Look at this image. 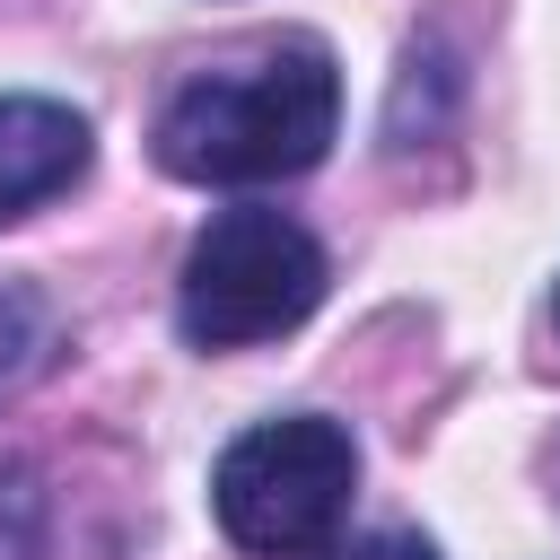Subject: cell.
<instances>
[{"instance_id":"7","label":"cell","mask_w":560,"mask_h":560,"mask_svg":"<svg viewBox=\"0 0 560 560\" xmlns=\"http://www.w3.org/2000/svg\"><path fill=\"white\" fill-rule=\"evenodd\" d=\"M551 306H560V298H551Z\"/></svg>"},{"instance_id":"3","label":"cell","mask_w":560,"mask_h":560,"mask_svg":"<svg viewBox=\"0 0 560 560\" xmlns=\"http://www.w3.org/2000/svg\"><path fill=\"white\" fill-rule=\"evenodd\" d=\"M324 245L289 219V210H219L175 280V324L192 350H245V341H280L324 306Z\"/></svg>"},{"instance_id":"5","label":"cell","mask_w":560,"mask_h":560,"mask_svg":"<svg viewBox=\"0 0 560 560\" xmlns=\"http://www.w3.org/2000/svg\"><path fill=\"white\" fill-rule=\"evenodd\" d=\"M35 350H44V306H35L26 289H9V280H0V394L35 368Z\"/></svg>"},{"instance_id":"6","label":"cell","mask_w":560,"mask_h":560,"mask_svg":"<svg viewBox=\"0 0 560 560\" xmlns=\"http://www.w3.org/2000/svg\"><path fill=\"white\" fill-rule=\"evenodd\" d=\"M332 560H438V542L411 534V525H394V534H359V542H341Z\"/></svg>"},{"instance_id":"2","label":"cell","mask_w":560,"mask_h":560,"mask_svg":"<svg viewBox=\"0 0 560 560\" xmlns=\"http://www.w3.org/2000/svg\"><path fill=\"white\" fill-rule=\"evenodd\" d=\"M359 499V438L324 411L254 420L210 464V516L254 560H315L341 542Z\"/></svg>"},{"instance_id":"1","label":"cell","mask_w":560,"mask_h":560,"mask_svg":"<svg viewBox=\"0 0 560 560\" xmlns=\"http://www.w3.org/2000/svg\"><path fill=\"white\" fill-rule=\"evenodd\" d=\"M341 131V70L315 35H271L236 61L192 70L158 114V166L184 184H280L306 175Z\"/></svg>"},{"instance_id":"4","label":"cell","mask_w":560,"mask_h":560,"mask_svg":"<svg viewBox=\"0 0 560 560\" xmlns=\"http://www.w3.org/2000/svg\"><path fill=\"white\" fill-rule=\"evenodd\" d=\"M88 158V114H70L61 96H0V219H26L52 192H70Z\"/></svg>"}]
</instances>
